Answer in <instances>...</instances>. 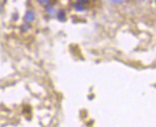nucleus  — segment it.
Returning <instances> with one entry per match:
<instances>
[{"label":"nucleus","instance_id":"1","mask_svg":"<svg viewBox=\"0 0 156 127\" xmlns=\"http://www.w3.org/2000/svg\"><path fill=\"white\" fill-rule=\"evenodd\" d=\"M35 19V13H34L33 11H28L26 12L25 15V17H24V20L26 22H32L33 20Z\"/></svg>","mask_w":156,"mask_h":127},{"label":"nucleus","instance_id":"2","mask_svg":"<svg viewBox=\"0 0 156 127\" xmlns=\"http://www.w3.org/2000/svg\"><path fill=\"white\" fill-rule=\"evenodd\" d=\"M84 4L85 3L81 1V0H79V1H77L75 4H74V7H75L76 10H78V11H83Z\"/></svg>","mask_w":156,"mask_h":127},{"label":"nucleus","instance_id":"3","mask_svg":"<svg viewBox=\"0 0 156 127\" xmlns=\"http://www.w3.org/2000/svg\"><path fill=\"white\" fill-rule=\"evenodd\" d=\"M58 19L59 20V21H65L66 20V15H65V12L64 11H59L58 12Z\"/></svg>","mask_w":156,"mask_h":127},{"label":"nucleus","instance_id":"4","mask_svg":"<svg viewBox=\"0 0 156 127\" xmlns=\"http://www.w3.org/2000/svg\"><path fill=\"white\" fill-rule=\"evenodd\" d=\"M38 1L43 5H46V4L49 3V0H38Z\"/></svg>","mask_w":156,"mask_h":127},{"label":"nucleus","instance_id":"5","mask_svg":"<svg viewBox=\"0 0 156 127\" xmlns=\"http://www.w3.org/2000/svg\"><path fill=\"white\" fill-rule=\"evenodd\" d=\"M47 11H48L49 13H52V15L54 13V9H53V7H49V8L47 9Z\"/></svg>","mask_w":156,"mask_h":127},{"label":"nucleus","instance_id":"6","mask_svg":"<svg viewBox=\"0 0 156 127\" xmlns=\"http://www.w3.org/2000/svg\"><path fill=\"white\" fill-rule=\"evenodd\" d=\"M112 2H114V3H121L122 2V0H111Z\"/></svg>","mask_w":156,"mask_h":127},{"label":"nucleus","instance_id":"7","mask_svg":"<svg viewBox=\"0 0 156 127\" xmlns=\"http://www.w3.org/2000/svg\"><path fill=\"white\" fill-rule=\"evenodd\" d=\"M1 9H2V5H1V3H0V11H1Z\"/></svg>","mask_w":156,"mask_h":127}]
</instances>
